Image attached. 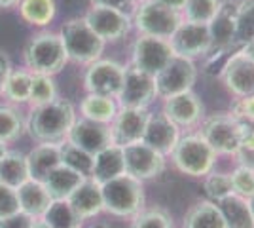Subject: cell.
Returning a JSON list of instances; mask_svg holds the SVG:
<instances>
[{"mask_svg":"<svg viewBox=\"0 0 254 228\" xmlns=\"http://www.w3.org/2000/svg\"><path fill=\"white\" fill-rule=\"evenodd\" d=\"M249 207H251V211H253V217H254V196H253V198H249Z\"/></svg>","mask_w":254,"mask_h":228,"instance_id":"obj_52","label":"cell"},{"mask_svg":"<svg viewBox=\"0 0 254 228\" xmlns=\"http://www.w3.org/2000/svg\"><path fill=\"white\" fill-rule=\"evenodd\" d=\"M131 21L138 34L169 40L182 23V13L169 10L154 0H142L135 6L131 13Z\"/></svg>","mask_w":254,"mask_h":228,"instance_id":"obj_7","label":"cell"},{"mask_svg":"<svg viewBox=\"0 0 254 228\" xmlns=\"http://www.w3.org/2000/svg\"><path fill=\"white\" fill-rule=\"evenodd\" d=\"M197 75H199V69L195 65V61L175 55L169 63L154 76L158 99H167L193 89L195 82H197Z\"/></svg>","mask_w":254,"mask_h":228,"instance_id":"obj_8","label":"cell"},{"mask_svg":"<svg viewBox=\"0 0 254 228\" xmlns=\"http://www.w3.org/2000/svg\"><path fill=\"white\" fill-rule=\"evenodd\" d=\"M124 173H126V160H124V149L122 147L110 145V147H106L93 156L91 179L97 181L99 185H105V183Z\"/></svg>","mask_w":254,"mask_h":228,"instance_id":"obj_23","label":"cell"},{"mask_svg":"<svg viewBox=\"0 0 254 228\" xmlns=\"http://www.w3.org/2000/svg\"><path fill=\"white\" fill-rule=\"evenodd\" d=\"M4 152H6V143H2V141H0V158L4 156Z\"/></svg>","mask_w":254,"mask_h":228,"instance_id":"obj_51","label":"cell"},{"mask_svg":"<svg viewBox=\"0 0 254 228\" xmlns=\"http://www.w3.org/2000/svg\"><path fill=\"white\" fill-rule=\"evenodd\" d=\"M10 73H11L10 57L4 54V52H0V95L4 91V84H6V78L10 76Z\"/></svg>","mask_w":254,"mask_h":228,"instance_id":"obj_45","label":"cell"},{"mask_svg":"<svg viewBox=\"0 0 254 228\" xmlns=\"http://www.w3.org/2000/svg\"><path fill=\"white\" fill-rule=\"evenodd\" d=\"M133 2H135V4H138V2H142V0H133Z\"/></svg>","mask_w":254,"mask_h":228,"instance_id":"obj_53","label":"cell"},{"mask_svg":"<svg viewBox=\"0 0 254 228\" xmlns=\"http://www.w3.org/2000/svg\"><path fill=\"white\" fill-rule=\"evenodd\" d=\"M91 228H110V227L105 225V223H95V225H91Z\"/></svg>","mask_w":254,"mask_h":228,"instance_id":"obj_50","label":"cell"},{"mask_svg":"<svg viewBox=\"0 0 254 228\" xmlns=\"http://www.w3.org/2000/svg\"><path fill=\"white\" fill-rule=\"evenodd\" d=\"M32 221L34 219H31L29 215L21 213V211H17V213H13L10 217L0 219V228H29Z\"/></svg>","mask_w":254,"mask_h":228,"instance_id":"obj_44","label":"cell"},{"mask_svg":"<svg viewBox=\"0 0 254 228\" xmlns=\"http://www.w3.org/2000/svg\"><path fill=\"white\" fill-rule=\"evenodd\" d=\"M57 99V86L53 76L48 75H32L31 80V95H29V103L34 107L38 105H46Z\"/></svg>","mask_w":254,"mask_h":228,"instance_id":"obj_39","label":"cell"},{"mask_svg":"<svg viewBox=\"0 0 254 228\" xmlns=\"http://www.w3.org/2000/svg\"><path fill=\"white\" fill-rule=\"evenodd\" d=\"M235 13H237L235 0L220 2L216 15L207 25L212 40V54H226L235 48Z\"/></svg>","mask_w":254,"mask_h":228,"instance_id":"obj_19","label":"cell"},{"mask_svg":"<svg viewBox=\"0 0 254 228\" xmlns=\"http://www.w3.org/2000/svg\"><path fill=\"white\" fill-rule=\"evenodd\" d=\"M84 21L89 25V29L105 44L124 40L133 29L131 15L124 13V11L112 10V8L91 6L89 10L85 11Z\"/></svg>","mask_w":254,"mask_h":228,"instance_id":"obj_14","label":"cell"},{"mask_svg":"<svg viewBox=\"0 0 254 228\" xmlns=\"http://www.w3.org/2000/svg\"><path fill=\"white\" fill-rule=\"evenodd\" d=\"M203 188H205L207 200L216 202V204H220L222 200H226L228 196L233 194L230 173L214 171V169H212L211 173H207L203 177Z\"/></svg>","mask_w":254,"mask_h":228,"instance_id":"obj_38","label":"cell"},{"mask_svg":"<svg viewBox=\"0 0 254 228\" xmlns=\"http://www.w3.org/2000/svg\"><path fill=\"white\" fill-rule=\"evenodd\" d=\"M131 219V228H175L171 213L163 207H144Z\"/></svg>","mask_w":254,"mask_h":228,"instance_id":"obj_36","label":"cell"},{"mask_svg":"<svg viewBox=\"0 0 254 228\" xmlns=\"http://www.w3.org/2000/svg\"><path fill=\"white\" fill-rule=\"evenodd\" d=\"M218 206L222 209L228 228H254V217L249 207V200L232 194Z\"/></svg>","mask_w":254,"mask_h":228,"instance_id":"obj_29","label":"cell"},{"mask_svg":"<svg viewBox=\"0 0 254 228\" xmlns=\"http://www.w3.org/2000/svg\"><path fill=\"white\" fill-rule=\"evenodd\" d=\"M25 130H27V122L23 120L21 112L8 105H0V141H17Z\"/></svg>","mask_w":254,"mask_h":228,"instance_id":"obj_33","label":"cell"},{"mask_svg":"<svg viewBox=\"0 0 254 228\" xmlns=\"http://www.w3.org/2000/svg\"><path fill=\"white\" fill-rule=\"evenodd\" d=\"M17 211H19V202H17L15 188L0 183V219L10 217Z\"/></svg>","mask_w":254,"mask_h":228,"instance_id":"obj_41","label":"cell"},{"mask_svg":"<svg viewBox=\"0 0 254 228\" xmlns=\"http://www.w3.org/2000/svg\"><path fill=\"white\" fill-rule=\"evenodd\" d=\"M40 219H44L52 228H82L84 223L66 200H53Z\"/></svg>","mask_w":254,"mask_h":228,"instance_id":"obj_30","label":"cell"},{"mask_svg":"<svg viewBox=\"0 0 254 228\" xmlns=\"http://www.w3.org/2000/svg\"><path fill=\"white\" fill-rule=\"evenodd\" d=\"M84 179L85 177L76 173L74 169H70V167H66V165L61 163V165H57L52 173L46 177L44 186H46L48 194L52 196V200H66Z\"/></svg>","mask_w":254,"mask_h":228,"instance_id":"obj_26","label":"cell"},{"mask_svg":"<svg viewBox=\"0 0 254 228\" xmlns=\"http://www.w3.org/2000/svg\"><path fill=\"white\" fill-rule=\"evenodd\" d=\"M220 80L235 99L254 95V61L235 50L222 65Z\"/></svg>","mask_w":254,"mask_h":228,"instance_id":"obj_16","label":"cell"},{"mask_svg":"<svg viewBox=\"0 0 254 228\" xmlns=\"http://www.w3.org/2000/svg\"><path fill=\"white\" fill-rule=\"evenodd\" d=\"M199 135L211 145L218 156H235L243 139V122L233 116L232 112H216L201 120Z\"/></svg>","mask_w":254,"mask_h":228,"instance_id":"obj_5","label":"cell"},{"mask_svg":"<svg viewBox=\"0 0 254 228\" xmlns=\"http://www.w3.org/2000/svg\"><path fill=\"white\" fill-rule=\"evenodd\" d=\"M59 152H61V163L74 169L76 173H80L82 177H91V171H93V156L89 152L82 151L74 147L72 143L64 141L59 145Z\"/></svg>","mask_w":254,"mask_h":228,"instance_id":"obj_32","label":"cell"},{"mask_svg":"<svg viewBox=\"0 0 254 228\" xmlns=\"http://www.w3.org/2000/svg\"><path fill=\"white\" fill-rule=\"evenodd\" d=\"M66 202L76 211V215L85 221V219L97 217L103 211V192H101V185L93 181L91 177L84 179L78 188L72 194L66 198Z\"/></svg>","mask_w":254,"mask_h":228,"instance_id":"obj_21","label":"cell"},{"mask_svg":"<svg viewBox=\"0 0 254 228\" xmlns=\"http://www.w3.org/2000/svg\"><path fill=\"white\" fill-rule=\"evenodd\" d=\"M21 0H0V8H11L15 4H19Z\"/></svg>","mask_w":254,"mask_h":228,"instance_id":"obj_49","label":"cell"},{"mask_svg":"<svg viewBox=\"0 0 254 228\" xmlns=\"http://www.w3.org/2000/svg\"><path fill=\"white\" fill-rule=\"evenodd\" d=\"M175 57L169 40L138 34L137 40L131 48V63L135 69L146 73L150 76H156Z\"/></svg>","mask_w":254,"mask_h":228,"instance_id":"obj_11","label":"cell"},{"mask_svg":"<svg viewBox=\"0 0 254 228\" xmlns=\"http://www.w3.org/2000/svg\"><path fill=\"white\" fill-rule=\"evenodd\" d=\"M218 8H220V0H186L182 10V19L209 25L212 17L216 15Z\"/></svg>","mask_w":254,"mask_h":228,"instance_id":"obj_37","label":"cell"},{"mask_svg":"<svg viewBox=\"0 0 254 228\" xmlns=\"http://www.w3.org/2000/svg\"><path fill=\"white\" fill-rule=\"evenodd\" d=\"M237 50H239L245 57H249L251 61H254V38H253V40H249L247 44H243L241 48H237Z\"/></svg>","mask_w":254,"mask_h":228,"instance_id":"obj_47","label":"cell"},{"mask_svg":"<svg viewBox=\"0 0 254 228\" xmlns=\"http://www.w3.org/2000/svg\"><path fill=\"white\" fill-rule=\"evenodd\" d=\"M61 165V152L59 145L53 143H40L27 154V167H29V179L44 183L46 177L53 169Z\"/></svg>","mask_w":254,"mask_h":228,"instance_id":"obj_24","label":"cell"},{"mask_svg":"<svg viewBox=\"0 0 254 228\" xmlns=\"http://www.w3.org/2000/svg\"><path fill=\"white\" fill-rule=\"evenodd\" d=\"M32 73L29 71H11L4 84V95L13 103H27L31 95Z\"/></svg>","mask_w":254,"mask_h":228,"instance_id":"obj_35","label":"cell"},{"mask_svg":"<svg viewBox=\"0 0 254 228\" xmlns=\"http://www.w3.org/2000/svg\"><path fill=\"white\" fill-rule=\"evenodd\" d=\"M154 2H158V4L165 6V8H169V10L179 11V13H182L184 4H186V0H154Z\"/></svg>","mask_w":254,"mask_h":228,"instance_id":"obj_46","label":"cell"},{"mask_svg":"<svg viewBox=\"0 0 254 228\" xmlns=\"http://www.w3.org/2000/svg\"><path fill=\"white\" fill-rule=\"evenodd\" d=\"M156 99H158V89H156L154 76L138 71L133 65H126L124 84L120 87V93L116 97L118 107L148 109Z\"/></svg>","mask_w":254,"mask_h":228,"instance_id":"obj_10","label":"cell"},{"mask_svg":"<svg viewBox=\"0 0 254 228\" xmlns=\"http://www.w3.org/2000/svg\"><path fill=\"white\" fill-rule=\"evenodd\" d=\"M230 112H232L239 122L254 124V95H247V97L235 99Z\"/></svg>","mask_w":254,"mask_h":228,"instance_id":"obj_42","label":"cell"},{"mask_svg":"<svg viewBox=\"0 0 254 228\" xmlns=\"http://www.w3.org/2000/svg\"><path fill=\"white\" fill-rule=\"evenodd\" d=\"M126 65L114 59H97L87 65L84 76V86L87 93L105 95V97H118L120 87L124 84Z\"/></svg>","mask_w":254,"mask_h":228,"instance_id":"obj_13","label":"cell"},{"mask_svg":"<svg viewBox=\"0 0 254 228\" xmlns=\"http://www.w3.org/2000/svg\"><path fill=\"white\" fill-rule=\"evenodd\" d=\"M230 179H232V190L235 196L239 198H253L254 196V169L251 167H245V165H235L232 173H230Z\"/></svg>","mask_w":254,"mask_h":228,"instance_id":"obj_40","label":"cell"},{"mask_svg":"<svg viewBox=\"0 0 254 228\" xmlns=\"http://www.w3.org/2000/svg\"><path fill=\"white\" fill-rule=\"evenodd\" d=\"M59 36L63 40L68 61L91 65L93 61L101 59V55L105 52V42L89 29V25L84 21V17L68 19L63 25Z\"/></svg>","mask_w":254,"mask_h":228,"instance_id":"obj_6","label":"cell"},{"mask_svg":"<svg viewBox=\"0 0 254 228\" xmlns=\"http://www.w3.org/2000/svg\"><path fill=\"white\" fill-rule=\"evenodd\" d=\"M173 54L184 59H203L212 54V40L209 27L201 23H191L182 19L179 29L169 38Z\"/></svg>","mask_w":254,"mask_h":228,"instance_id":"obj_9","label":"cell"},{"mask_svg":"<svg viewBox=\"0 0 254 228\" xmlns=\"http://www.w3.org/2000/svg\"><path fill=\"white\" fill-rule=\"evenodd\" d=\"M29 179L27 156L17 151H6L0 158V183L11 188L21 186Z\"/></svg>","mask_w":254,"mask_h":228,"instance_id":"obj_27","label":"cell"},{"mask_svg":"<svg viewBox=\"0 0 254 228\" xmlns=\"http://www.w3.org/2000/svg\"><path fill=\"white\" fill-rule=\"evenodd\" d=\"M17 192V202H19V211L29 215L31 219H40L46 213V209L52 204V196L48 194L46 186L40 181L27 179L21 186L15 188Z\"/></svg>","mask_w":254,"mask_h":228,"instance_id":"obj_22","label":"cell"},{"mask_svg":"<svg viewBox=\"0 0 254 228\" xmlns=\"http://www.w3.org/2000/svg\"><path fill=\"white\" fill-rule=\"evenodd\" d=\"M91 6H99V8H112V10L124 11V13H133L135 10V2L133 0H89Z\"/></svg>","mask_w":254,"mask_h":228,"instance_id":"obj_43","label":"cell"},{"mask_svg":"<svg viewBox=\"0 0 254 228\" xmlns=\"http://www.w3.org/2000/svg\"><path fill=\"white\" fill-rule=\"evenodd\" d=\"M29 228H52V227H50V225H48L44 219H34Z\"/></svg>","mask_w":254,"mask_h":228,"instance_id":"obj_48","label":"cell"},{"mask_svg":"<svg viewBox=\"0 0 254 228\" xmlns=\"http://www.w3.org/2000/svg\"><path fill=\"white\" fill-rule=\"evenodd\" d=\"M66 141L72 143L74 147L82 149V151L89 152L91 156H95L97 152H101L103 149L112 145L110 126L87 118H76L74 126L68 131Z\"/></svg>","mask_w":254,"mask_h":228,"instance_id":"obj_18","label":"cell"},{"mask_svg":"<svg viewBox=\"0 0 254 228\" xmlns=\"http://www.w3.org/2000/svg\"><path fill=\"white\" fill-rule=\"evenodd\" d=\"M103 192V211L114 217H135L144 209V183L131 175H120L116 179L101 185Z\"/></svg>","mask_w":254,"mask_h":228,"instance_id":"obj_3","label":"cell"},{"mask_svg":"<svg viewBox=\"0 0 254 228\" xmlns=\"http://www.w3.org/2000/svg\"><path fill=\"white\" fill-rule=\"evenodd\" d=\"M182 228H228L220 206L211 200H197L186 211Z\"/></svg>","mask_w":254,"mask_h":228,"instance_id":"obj_25","label":"cell"},{"mask_svg":"<svg viewBox=\"0 0 254 228\" xmlns=\"http://www.w3.org/2000/svg\"><path fill=\"white\" fill-rule=\"evenodd\" d=\"M21 17L31 25L44 27L55 17V0H21L19 2Z\"/></svg>","mask_w":254,"mask_h":228,"instance_id":"obj_31","label":"cell"},{"mask_svg":"<svg viewBox=\"0 0 254 228\" xmlns=\"http://www.w3.org/2000/svg\"><path fill=\"white\" fill-rule=\"evenodd\" d=\"M254 38V0H241L237 2L235 13V48Z\"/></svg>","mask_w":254,"mask_h":228,"instance_id":"obj_34","label":"cell"},{"mask_svg":"<svg viewBox=\"0 0 254 228\" xmlns=\"http://www.w3.org/2000/svg\"><path fill=\"white\" fill-rule=\"evenodd\" d=\"M180 135H182V130L177 124H173L163 112H150L142 143H146L154 151L161 152L163 156H169L175 145L179 143Z\"/></svg>","mask_w":254,"mask_h":228,"instance_id":"obj_20","label":"cell"},{"mask_svg":"<svg viewBox=\"0 0 254 228\" xmlns=\"http://www.w3.org/2000/svg\"><path fill=\"white\" fill-rule=\"evenodd\" d=\"M118 103L114 97H105V95H93L87 93L82 103H80V112L82 118L93 120L99 124H110L118 112Z\"/></svg>","mask_w":254,"mask_h":228,"instance_id":"obj_28","label":"cell"},{"mask_svg":"<svg viewBox=\"0 0 254 228\" xmlns=\"http://www.w3.org/2000/svg\"><path fill=\"white\" fill-rule=\"evenodd\" d=\"M122 149H124V160H126V173L142 183L150 179H158L167 167V156L154 151L146 143L138 141Z\"/></svg>","mask_w":254,"mask_h":228,"instance_id":"obj_12","label":"cell"},{"mask_svg":"<svg viewBox=\"0 0 254 228\" xmlns=\"http://www.w3.org/2000/svg\"><path fill=\"white\" fill-rule=\"evenodd\" d=\"M169 156L173 165L180 173L193 179H203L207 173H211L218 160V154L212 151L211 145L197 131L182 133Z\"/></svg>","mask_w":254,"mask_h":228,"instance_id":"obj_2","label":"cell"},{"mask_svg":"<svg viewBox=\"0 0 254 228\" xmlns=\"http://www.w3.org/2000/svg\"><path fill=\"white\" fill-rule=\"evenodd\" d=\"M161 112L173 124H177L182 131L197 128L201 124V120L205 118V107H203L199 95L193 89L163 99Z\"/></svg>","mask_w":254,"mask_h":228,"instance_id":"obj_15","label":"cell"},{"mask_svg":"<svg viewBox=\"0 0 254 228\" xmlns=\"http://www.w3.org/2000/svg\"><path fill=\"white\" fill-rule=\"evenodd\" d=\"M150 118V109H127L120 107L110 126V137L112 145L127 147L133 143L142 141L144 130Z\"/></svg>","mask_w":254,"mask_h":228,"instance_id":"obj_17","label":"cell"},{"mask_svg":"<svg viewBox=\"0 0 254 228\" xmlns=\"http://www.w3.org/2000/svg\"><path fill=\"white\" fill-rule=\"evenodd\" d=\"M25 65L32 75H57L64 69L68 57L61 36L55 33H40L32 36L23 52Z\"/></svg>","mask_w":254,"mask_h":228,"instance_id":"obj_4","label":"cell"},{"mask_svg":"<svg viewBox=\"0 0 254 228\" xmlns=\"http://www.w3.org/2000/svg\"><path fill=\"white\" fill-rule=\"evenodd\" d=\"M76 112L70 101L55 99L52 103L34 107L27 120V130L36 141L61 145L66 141L68 131L74 126Z\"/></svg>","mask_w":254,"mask_h":228,"instance_id":"obj_1","label":"cell"}]
</instances>
